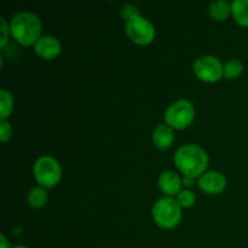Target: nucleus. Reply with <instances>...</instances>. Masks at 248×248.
<instances>
[{"label":"nucleus","mask_w":248,"mask_h":248,"mask_svg":"<svg viewBox=\"0 0 248 248\" xmlns=\"http://www.w3.org/2000/svg\"><path fill=\"white\" fill-rule=\"evenodd\" d=\"M232 12V4L225 0H218L210 5V15L216 21H224Z\"/></svg>","instance_id":"nucleus-12"},{"label":"nucleus","mask_w":248,"mask_h":248,"mask_svg":"<svg viewBox=\"0 0 248 248\" xmlns=\"http://www.w3.org/2000/svg\"><path fill=\"white\" fill-rule=\"evenodd\" d=\"M153 217L161 228H174L182 218L181 205L172 198L160 199L153 207Z\"/></svg>","instance_id":"nucleus-3"},{"label":"nucleus","mask_w":248,"mask_h":248,"mask_svg":"<svg viewBox=\"0 0 248 248\" xmlns=\"http://www.w3.org/2000/svg\"><path fill=\"white\" fill-rule=\"evenodd\" d=\"M0 21H1V31H2V36H1V40H0V46L1 47H4L5 45H6L7 43V36H9V28H7V24H6V21H5L4 18H0Z\"/></svg>","instance_id":"nucleus-20"},{"label":"nucleus","mask_w":248,"mask_h":248,"mask_svg":"<svg viewBox=\"0 0 248 248\" xmlns=\"http://www.w3.org/2000/svg\"><path fill=\"white\" fill-rule=\"evenodd\" d=\"M12 248H28V247H26V246H21V245H19V246H15V247H12Z\"/></svg>","instance_id":"nucleus-23"},{"label":"nucleus","mask_w":248,"mask_h":248,"mask_svg":"<svg viewBox=\"0 0 248 248\" xmlns=\"http://www.w3.org/2000/svg\"><path fill=\"white\" fill-rule=\"evenodd\" d=\"M12 136V128L7 121L1 120L0 121V140L1 142H6L11 138Z\"/></svg>","instance_id":"nucleus-18"},{"label":"nucleus","mask_w":248,"mask_h":248,"mask_svg":"<svg viewBox=\"0 0 248 248\" xmlns=\"http://www.w3.org/2000/svg\"><path fill=\"white\" fill-rule=\"evenodd\" d=\"M176 166L186 176L198 177L206 170L208 164V155L202 148L195 144H186L179 148L174 155Z\"/></svg>","instance_id":"nucleus-1"},{"label":"nucleus","mask_w":248,"mask_h":248,"mask_svg":"<svg viewBox=\"0 0 248 248\" xmlns=\"http://www.w3.org/2000/svg\"><path fill=\"white\" fill-rule=\"evenodd\" d=\"M12 109H14L12 94L6 90H1L0 91V119L5 120L6 118H9Z\"/></svg>","instance_id":"nucleus-14"},{"label":"nucleus","mask_w":248,"mask_h":248,"mask_svg":"<svg viewBox=\"0 0 248 248\" xmlns=\"http://www.w3.org/2000/svg\"><path fill=\"white\" fill-rule=\"evenodd\" d=\"M160 189L165 194L169 195H176L181 191L182 181L178 177V174L173 171H165L160 174L159 178Z\"/></svg>","instance_id":"nucleus-10"},{"label":"nucleus","mask_w":248,"mask_h":248,"mask_svg":"<svg viewBox=\"0 0 248 248\" xmlns=\"http://www.w3.org/2000/svg\"><path fill=\"white\" fill-rule=\"evenodd\" d=\"M194 72L199 79L207 82L218 81L224 74V67L218 58L202 56L194 63Z\"/></svg>","instance_id":"nucleus-7"},{"label":"nucleus","mask_w":248,"mask_h":248,"mask_svg":"<svg viewBox=\"0 0 248 248\" xmlns=\"http://www.w3.org/2000/svg\"><path fill=\"white\" fill-rule=\"evenodd\" d=\"M244 72V65L239 60H230L224 65V77L227 79H235Z\"/></svg>","instance_id":"nucleus-16"},{"label":"nucleus","mask_w":248,"mask_h":248,"mask_svg":"<svg viewBox=\"0 0 248 248\" xmlns=\"http://www.w3.org/2000/svg\"><path fill=\"white\" fill-rule=\"evenodd\" d=\"M35 52L45 60H52L61 52V44L53 36H43L35 44Z\"/></svg>","instance_id":"nucleus-9"},{"label":"nucleus","mask_w":248,"mask_h":248,"mask_svg":"<svg viewBox=\"0 0 248 248\" xmlns=\"http://www.w3.org/2000/svg\"><path fill=\"white\" fill-rule=\"evenodd\" d=\"M177 201L181 205V207H190L195 202V195L190 190H183L178 194Z\"/></svg>","instance_id":"nucleus-17"},{"label":"nucleus","mask_w":248,"mask_h":248,"mask_svg":"<svg viewBox=\"0 0 248 248\" xmlns=\"http://www.w3.org/2000/svg\"><path fill=\"white\" fill-rule=\"evenodd\" d=\"M11 33L22 45L29 46L36 44L41 34L40 19L33 12H18L11 21Z\"/></svg>","instance_id":"nucleus-2"},{"label":"nucleus","mask_w":248,"mask_h":248,"mask_svg":"<svg viewBox=\"0 0 248 248\" xmlns=\"http://www.w3.org/2000/svg\"><path fill=\"white\" fill-rule=\"evenodd\" d=\"M121 15H123L124 18H126V21H127V19H130L131 17L135 16V15H138V10L135 5L127 4L126 6H124L123 11H121Z\"/></svg>","instance_id":"nucleus-19"},{"label":"nucleus","mask_w":248,"mask_h":248,"mask_svg":"<svg viewBox=\"0 0 248 248\" xmlns=\"http://www.w3.org/2000/svg\"><path fill=\"white\" fill-rule=\"evenodd\" d=\"M227 179L220 172H207L199 179V186L207 194H218L224 190Z\"/></svg>","instance_id":"nucleus-8"},{"label":"nucleus","mask_w":248,"mask_h":248,"mask_svg":"<svg viewBox=\"0 0 248 248\" xmlns=\"http://www.w3.org/2000/svg\"><path fill=\"white\" fill-rule=\"evenodd\" d=\"M183 183H184V186H193V184H194V178H191V177L186 176V177H184V179H183Z\"/></svg>","instance_id":"nucleus-22"},{"label":"nucleus","mask_w":248,"mask_h":248,"mask_svg":"<svg viewBox=\"0 0 248 248\" xmlns=\"http://www.w3.org/2000/svg\"><path fill=\"white\" fill-rule=\"evenodd\" d=\"M34 174L39 184L46 188H52L61 181L62 170H61L60 164L53 157L41 156L36 160L35 166H34Z\"/></svg>","instance_id":"nucleus-5"},{"label":"nucleus","mask_w":248,"mask_h":248,"mask_svg":"<svg viewBox=\"0 0 248 248\" xmlns=\"http://www.w3.org/2000/svg\"><path fill=\"white\" fill-rule=\"evenodd\" d=\"M153 140L154 144L156 145L159 149H167L173 144L174 140V133L172 131L171 126L167 125H159L155 128L154 133H153Z\"/></svg>","instance_id":"nucleus-11"},{"label":"nucleus","mask_w":248,"mask_h":248,"mask_svg":"<svg viewBox=\"0 0 248 248\" xmlns=\"http://www.w3.org/2000/svg\"><path fill=\"white\" fill-rule=\"evenodd\" d=\"M126 33L138 45H148L155 38L154 26L140 15H135L126 21Z\"/></svg>","instance_id":"nucleus-6"},{"label":"nucleus","mask_w":248,"mask_h":248,"mask_svg":"<svg viewBox=\"0 0 248 248\" xmlns=\"http://www.w3.org/2000/svg\"><path fill=\"white\" fill-rule=\"evenodd\" d=\"M195 116V109L191 102L181 99L171 104L165 113V120L171 127L182 130L191 124Z\"/></svg>","instance_id":"nucleus-4"},{"label":"nucleus","mask_w":248,"mask_h":248,"mask_svg":"<svg viewBox=\"0 0 248 248\" xmlns=\"http://www.w3.org/2000/svg\"><path fill=\"white\" fill-rule=\"evenodd\" d=\"M28 202L29 205L33 206L35 208H40L43 206H45V203L47 202V194L40 186H35V188L31 189L28 194Z\"/></svg>","instance_id":"nucleus-15"},{"label":"nucleus","mask_w":248,"mask_h":248,"mask_svg":"<svg viewBox=\"0 0 248 248\" xmlns=\"http://www.w3.org/2000/svg\"><path fill=\"white\" fill-rule=\"evenodd\" d=\"M0 240H1V242H0V248H10V244L7 242L6 237H5L4 234L0 235Z\"/></svg>","instance_id":"nucleus-21"},{"label":"nucleus","mask_w":248,"mask_h":248,"mask_svg":"<svg viewBox=\"0 0 248 248\" xmlns=\"http://www.w3.org/2000/svg\"><path fill=\"white\" fill-rule=\"evenodd\" d=\"M232 12L237 23L244 27H248V0L232 1Z\"/></svg>","instance_id":"nucleus-13"}]
</instances>
